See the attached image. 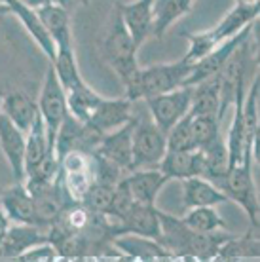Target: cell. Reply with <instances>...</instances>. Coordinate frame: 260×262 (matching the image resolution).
Listing matches in <instances>:
<instances>
[{
  "label": "cell",
  "mask_w": 260,
  "mask_h": 262,
  "mask_svg": "<svg viewBox=\"0 0 260 262\" xmlns=\"http://www.w3.org/2000/svg\"><path fill=\"white\" fill-rule=\"evenodd\" d=\"M158 216H160V230H162L158 242L169 251L171 256L175 255L211 260V258H216L221 245L232 236V234H219V232H211V234L196 232L182 223V219L167 215L160 209H158Z\"/></svg>",
  "instance_id": "cell-1"
},
{
  "label": "cell",
  "mask_w": 260,
  "mask_h": 262,
  "mask_svg": "<svg viewBox=\"0 0 260 262\" xmlns=\"http://www.w3.org/2000/svg\"><path fill=\"white\" fill-rule=\"evenodd\" d=\"M192 65L194 63L182 57L171 63H158L144 69L139 67L135 74L125 82V97L135 103L182 88L188 82Z\"/></svg>",
  "instance_id": "cell-2"
},
{
  "label": "cell",
  "mask_w": 260,
  "mask_h": 262,
  "mask_svg": "<svg viewBox=\"0 0 260 262\" xmlns=\"http://www.w3.org/2000/svg\"><path fill=\"white\" fill-rule=\"evenodd\" d=\"M258 2H235V6L222 17L215 27H211L202 33H188V52L184 55V59L190 63H196L202 59L205 53H209L221 42L232 38L237 33H241L245 27L253 25L258 17Z\"/></svg>",
  "instance_id": "cell-3"
},
{
  "label": "cell",
  "mask_w": 260,
  "mask_h": 262,
  "mask_svg": "<svg viewBox=\"0 0 260 262\" xmlns=\"http://www.w3.org/2000/svg\"><path fill=\"white\" fill-rule=\"evenodd\" d=\"M137 52H139V48L135 46V42L129 36L124 21L120 17V13L114 8L111 29H109L103 44V55H104V61L109 63V67L116 72V76L124 84L135 74L137 69H139Z\"/></svg>",
  "instance_id": "cell-4"
},
{
  "label": "cell",
  "mask_w": 260,
  "mask_h": 262,
  "mask_svg": "<svg viewBox=\"0 0 260 262\" xmlns=\"http://www.w3.org/2000/svg\"><path fill=\"white\" fill-rule=\"evenodd\" d=\"M36 103H38L40 118H42L46 127L50 152L55 156V139H57L59 129H61V125H63L67 114H69V105H67V93L61 82H59L53 67H50L46 72Z\"/></svg>",
  "instance_id": "cell-5"
},
{
  "label": "cell",
  "mask_w": 260,
  "mask_h": 262,
  "mask_svg": "<svg viewBox=\"0 0 260 262\" xmlns=\"http://www.w3.org/2000/svg\"><path fill=\"white\" fill-rule=\"evenodd\" d=\"M131 146H133V165L141 167H158L167 152V135L158 127L150 114L133 116L131 129Z\"/></svg>",
  "instance_id": "cell-6"
},
{
  "label": "cell",
  "mask_w": 260,
  "mask_h": 262,
  "mask_svg": "<svg viewBox=\"0 0 260 262\" xmlns=\"http://www.w3.org/2000/svg\"><path fill=\"white\" fill-rule=\"evenodd\" d=\"M215 184L228 198V202H235L241 209L247 213L251 226H258L260 205L258 194H256V184H254L253 179V165H232L226 171V175L219 179Z\"/></svg>",
  "instance_id": "cell-7"
},
{
  "label": "cell",
  "mask_w": 260,
  "mask_h": 262,
  "mask_svg": "<svg viewBox=\"0 0 260 262\" xmlns=\"http://www.w3.org/2000/svg\"><path fill=\"white\" fill-rule=\"evenodd\" d=\"M190 103H192V85H182L173 92L146 99L150 118L165 135L190 111Z\"/></svg>",
  "instance_id": "cell-8"
},
{
  "label": "cell",
  "mask_w": 260,
  "mask_h": 262,
  "mask_svg": "<svg viewBox=\"0 0 260 262\" xmlns=\"http://www.w3.org/2000/svg\"><path fill=\"white\" fill-rule=\"evenodd\" d=\"M131 129H133V120L125 125L118 127L114 131H109L101 135L93 154L104 160L106 164L122 171L124 175L135 169L133 165V146H131Z\"/></svg>",
  "instance_id": "cell-9"
},
{
  "label": "cell",
  "mask_w": 260,
  "mask_h": 262,
  "mask_svg": "<svg viewBox=\"0 0 260 262\" xmlns=\"http://www.w3.org/2000/svg\"><path fill=\"white\" fill-rule=\"evenodd\" d=\"M253 29H254V23L245 27L241 33H237L235 36H232V38L221 42L219 46H215L209 53H205L202 59L196 61L194 65H192V72H190L186 85H196V84H200V82H203V80H207V78H211V76L219 74V72L224 69V65L228 63V59L232 57V53L247 40L249 34L253 33Z\"/></svg>",
  "instance_id": "cell-10"
},
{
  "label": "cell",
  "mask_w": 260,
  "mask_h": 262,
  "mask_svg": "<svg viewBox=\"0 0 260 262\" xmlns=\"http://www.w3.org/2000/svg\"><path fill=\"white\" fill-rule=\"evenodd\" d=\"M131 120H133V101H129L127 97H101L97 105L93 106V111L90 112L85 125L97 131L99 135H104L109 131L125 125Z\"/></svg>",
  "instance_id": "cell-11"
},
{
  "label": "cell",
  "mask_w": 260,
  "mask_h": 262,
  "mask_svg": "<svg viewBox=\"0 0 260 262\" xmlns=\"http://www.w3.org/2000/svg\"><path fill=\"white\" fill-rule=\"evenodd\" d=\"M160 216L156 205H144L135 202L116 224L111 226V236L118 234H137L146 237H160Z\"/></svg>",
  "instance_id": "cell-12"
},
{
  "label": "cell",
  "mask_w": 260,
  "mask_h": 262,
  "mask_svg": "<svg viewBox=\"0 0 260 262\" xmlns=\"http://www.w3.org/2000/svg\"><path fill=\"white\" fill-rule=\"evenodd\" d=\"M124 183L129 188L135 202L144 205H156L162 188L171 181L160 167H141L124 175Z\"/></svg>",
  "instance_id": "cell-13"
},
{
  "label": "cell",
  "mask_w": 260,
  "mask_h": 262,
  "mask_svg": "<svg viewBox=\"0 0 260 262\" xmlns=\"http://www.w3.org/2000/svg\"><path fill=\"white\" fill-rule=\"evenodd\" d=\"M116 10L135 46L141 50V46L152 36V0L116 2Z\"/></svg>",
  "instance_id": "cell-14"
},
{
  "label": "cell",
  "mask_w": 260,
  "mask_h": 262,
  "mask_svg": "<svg viewBox=\"0 0 260 262\" xmlns=\"http://www.w3.org/2000/svg\"><path fill=\"white\" fill-rule=\"evenodd\" d=\"M0 148L6 156L12 175L17 183H25V133L0 112Z\"/></svg>",
  "instance_id": "cell-15"
},
{
  "label": "cell",
  "mask_w": 260,
  "mask_h": 262,
  "mask_svg": "<svg viewBox=\"0 0 260 262\" xmlns=\"http://www.w3.org/2000/svg\"><path fill=\"white\" fill-rule=\"evenodd\" d=\"M48 242V228L34 224H17L6 230L0 237V258H19L27 249Z\"/></svg>",
  "instance_id": "cell-16"
},
{
  "label": "cell",
  "mask_w": 260,
  "mask_h": 262,
  "mask_svg": "<svg viewBox=\"0 0 260 262\" xmlns=\"http://www.w3.org/2000/svg\"><path fill=\"white\" fill-rule=\"evenodd\" d=\"M0 207L8 215L10 221L17 224H34L38 226L36 209H34V200L31 196L25 183L12 184L10 188L2 190L0 194Z\"/></svg>",
  "instance_id": "cell-17"
},
{
  "label": "cell",
  "mask_w": 260,
  "mask_h": 262,
  "mask_svg": "<svg viewBox=\"0 0 260 262\" xmlns=\"http://www.w3.org/2000/svg\"><path fill=\"white\" fill-rule=\"evenodd\" d=\"M40 19L44 23L48 34L52 36L53 44H55V52L57 50H69L74 48L72 44V29H71V15H69V8L67 4L61 2H48L46 6L36 10Z\"/></svg>",
  "instance_id": "cell-18"
},
{
  "label": "cell",
  "mask_w": 260,
  "mask_h": 262,
  "mask_svg": "<svg viewBox=\"0 0 260 262\" xmlns=\"http://www.w3.org/2000/svg\"><path fill=\"white\" fill-rule=\"evenodd\" d=\"M0 112L13 125H17L25 135L40 114L36 99L27 95L25 92H4L2 101H0Z\"/></svg>",
  "instance_id": "cell-19"
},
{
  "label": "cell",
  "mask_w": 260,
  "mask_h": 262,
  "mask_svg": "<svg viewBox=\"0 0 260 262\" xmlns=\"http://www.w3.org/2000/svg\"><path fill=\"white\" fill-rule=\"evenodd\" d=\"M4 4L8 6L10 13L19 19V23L25 27L27 33L31 34V38L36 42V46L44 52V55L50 59V63H52L53 57H55V44H53L52 36L48 34V31H46V27H44V23H42V19H40L38 12L33 10V8L25 6V4H21L19 0H6Z\"/></svg>",
  "instance_id": "cell-20"
},
{
  "label": "cell",
  "mask_w": 260,
  "mask_h": 262,
  "mask_svg": "<svg viewBox=\"0 0 260 262\" xmlns=\"http://www.w3.org/2000/svg\"><path fill=\"white\" fill-rule=\"evenodd\" d=\"M169 177V181H184L190 177H202V150H167L158 165Z\"/></svg>",
  "instance_id": "cell-21"
},
{
  "label": "cell",
  "mask_w": 260,
  "mask_h": 262,
  "mask_svg": "<svg viewBox=\"0 0 260 262\" xmlns=\"http://www.w3.org/2000/svg\"><path fill=\"white\" fill-rule=\"evenodd\" d=\"M111 245H114L120 253L139 258V260H156L169 258L171 253L154 237L137 236V234H118L111 237Z\"/></svg>",
  "instance_id": "cell-22"
},
{
  "label": "cell",
  "mask_w": 260,
  "mask_h": 262,
  "mask_svg": "<svg viewBox=\"0 0 260 262\" xmlns=\"http://www.w3.org/2000/svg\"><path fill=\"white\" fill-rule=\"evenodd\" d=\"M194 0H152V36L162 40L177 21L192 12Z\"/></svg>",
  "instance_id": "cell-23"
},
{
  "label": "cell",
  "mask_w": 260,
  "mask_h": 262,
  "mask_svg": "<svg viewBox=\"0 0 260 262\" xmlns=\"http://www.w3.org/2000/svg\"><path fill=\"white\" fill-rule=\"evenodd\" d=\"M224 202H228V198L209 179L198 175V177H190L182 181V203H184L186 209L203 207V205L216 207Z\"/></svg>",
  "instance_id": "cell-24"
},
{
  "label": "cell",
  "mask_w": 260,
  "mask_h": 262,
  "mask_svg": "<svg viewBox=\"0 0 260 262\" xmlns=\"http://www.w3.org/2000/svg\"><path fill=\"white\" fill-rule=\"evenodd\" d=\"M188 112L190 114H216L221 120L224 118L221 112V82H219V74L192 85V103H190Z\"/></svg>",
  "instance_id": "cell-25"
},
{
  "label": "cell",
  "mask_w": 260,
  "mask_h": 262,
  "mask_svg": "<svg viewBox=\"0 0 260 262\" xmlns=\"http://www.w3.org/2000/svg\"><path fill=\"white\" fill-rule=\"evenodd\" d=\"M200 150H202L203 162L202 177L209 179L211 183H216L230 169V156H228L226 141L222 139V135H219L215 141H211V143L205 144Z\"/></svg>",
  "instance_id": "cell-26"
},
{
  "label": "cell",
  "mask_w": 260,
  "mask_h": 262,
  "mask_svg": "<svg viewBox=\"0 0 260 262\" xmlns=\"http://www.w3.org/2000/svg\"><path fill=\"white\" fill-rule=\"evenodd\" d=\"M258 226H249L245 236H232L221 245L216 258H243V256H258Z\"/></svg>",
  "instance_id": "cell-27"
},
{
  "label": "cell",
  "mask_w": 260,
  "mask_h": 262,
  "mask_svg": "<svg viewBox=\"0 0 260 262\" xmlns=\"http://www.w3.org/2000/svg\"><path fill=\"white\" fill-rule=\"evenodd\" d=\"M118 181H111V179H103V177H95L93 184H91L85 196L82 198V205L85 209H90L93 215H101L106 216L109 213V207H111L112 202V194H114V188H116Z\"/></svg>",
  "instance_id": "cell-28"
},
{
  "label": "cell",
  "mask_w": 260,
  "mask_h": 262,
  "mask_svg": "<svg viewBox=\"0 0 260 262\" xmlns=\"http://www.w3.org/2000/svg\"><path fill=\"white\" fill-rule=\"evenodd\" d=\"M182 223L188 228L202 232V234H211V232H219V230H226L224 219L219 215L216 207L213 205H203V207H192L188 209L186 216H182Z\"/></svg>",
  "instance_id": "cell-29"
},
{
  "label": "cell",
  "mask_w": 260,
  "mask_h": 262,
  "mask_svg": "<svg viewBox=\"0 0 260 262\" xmlns=\"http://www.w3.org/2000/svg\"><path fill=\"white\" fill-rule=\"evenodd\" d=\"M190 124L196 148H203L221 135V118L216 114H190Z\"/></svg>",
  "instance_id": "cell-30"
},
{
  "label": "cell",
  "mask_w": 260,
  "mask_h": 262,
  "mask_svg": "<svg viewBox=\"0 0 260 262\" xmlns=\"http://www.w3.org/2000/svg\"><path fill=\"white\" fill-rule=\"evenodd\" d=\"M196 141L190 124V112H186L169 131H167V150H194Z\"/></svg>",
  "instance_id": "cell-31"
},
{
  "label": "cell",
  "mask_w": 260,
  "mask_h": 262,
  "mask_svg": "<svg viewBox=\"0 0 260 262\" xmlns=\"http://www.w3.org/2000/svg\"><path fill=\"white\" fill-rule=\"evenodd\" d=\"M57 251L50 242L38 243L31 249H27L17 260H55L57 258Z\"/></svg>",
  "instance_id": "cell-32"
},
{
  "label": "cell",
  "mask_w": 260,
  "mask_h": 262,
  "mask_svg": "<svg viewBox=\"0 0 260 262\" xmlns=\"http://www.w3.org/2000/svg\"><path fill=\"white\" fill-rule=\"evenodd\" d=\"M19 2L29 8H33V10H40V8L46 6L48 2H55V0H19Z\"/></svg>",
  "instance_id": "cell-33"
},
{
  "label": "cell",
  "mask_w": 260,
  "mask_h": 262,
  "mask_svg": "<svg viewBox=\"0 0 260 262\" xmlns=\"http://www.w3.org/2000/svg\"><path fill=\"white\" fill-rule=\"evenodd\" d=\"M10 223H12V221L8 219V215L2 211V207H0V237L6 234V230L10 228Z\"/></svg>",
  "instance_id": "cell-34"
},
{
  "label": "cell",
  "mask_w": 260,
  "mask_h": 262,
  "mask_svg": "<svg viewBox=\"0 0 260 262\" xmlns=\"http://www.w3.org/2000/svg\"><path fill=\"white\" fill-rule=\"evenodd\" d=\"M6 15H10V10H8V6L0 4V19H2V17H6Z\"/></svg>",
  "instance_id": "cell-35"
},
{
  "label": "cell",
  "mask_w": 260,
  "mask_h": 262,
  "mask_svg": "<svg viewBox=\"0 0 260 262\" xmlns=\"http://www.w3.org/2000/svg\"><path fill=\"white\" fill-rule=\"evenodd\" d=\"M2 95H4V85L0 84V101H2Z\"/></svg>",
  "instance_id": "cell-36"
},
{
  "label": "cell",
  "mask_w": 260,
  "mask_h": 262,
  "mask_svg": "<svg viewBox=\"0 0 260 262\" xmlns=\"http://www.w3.org/2000/svg\"><path fill=\"white\" fill-rule=\"evenodd\" d=\"M235 2H258V0H235Z\"/></svg>",
  "instance_id": "cell-37"
},
{
  "label": "cell",
  "mask_w": 260,
  "mask_h": 262,
  "mask_svg": "<svg viewBox=\"0 0 260 262\" xmlns=\"http://www.w3.org/2000/svg\"><path fill=\"white\" fill-rule=\"evenodd\" d=\"M76 2H82V4H88V2H90V0H76Z\"/></svg>",
  "instance_id": "cell-38"
},
{
  "label": "cell",
  "mask_w": 260,
  "mask_h": 262,
  "mask_svg": "<svg viewBox=\"0 0 260 262\" xmlns=\"http://www.w3.org/2000/svg\"><path fill=\"white\" fill-rule=\"evenodd\" d=\"M4 2H6V0H0V4H4ZM4 6H6V4H4Z\"/></svg>",
  "instance_id": "cell-39"
}]
</instances>
